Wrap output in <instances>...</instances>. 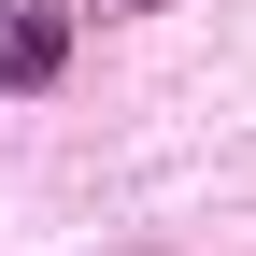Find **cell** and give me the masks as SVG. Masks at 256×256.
<instances>
[{"label": "cell", "mask_w": 256, "mask_h": 256, "mask_svg": "<svg viewBox=\"0 0 256 256\" xmlns=\"http://www.w3.org/2000/svg\"><path fill=\"white\" fill-rule=\"evenodd\" d=\"M57 57H72L57 0H14V14H0V86H57Z\"/></svg>", "instance_id": "obj_1"}, {"label": "cell", "mask_w": 256, "mask_h": 256, "mask_svg": "<svg viewBox=\"0 0 256 256\" xmlns=\"http://www.w3.org/2000/svg\"><path fill=\"white\" fill-rule=\"evenodd\" d=\"M128 14H156V0H128Z\"/></svg>", "instance_id": "obj_2"}]
</instances>
